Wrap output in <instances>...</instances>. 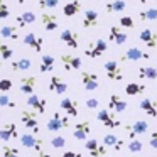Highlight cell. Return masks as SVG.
<instances>
[{"label": "cell", "mask_w": 157, "mask_h": 157, "mask_svg": "<svg viewBox=\"0 0 157 157\" xmlns=\"http://www.w3.org/2000/svg\"><path fill=\"white\" fill-rule=\"evenodd\" d=\"M71 123H69V117L68 115H61L59 112H54L52 117L48 120L46 123V128L49 132H59V130H64V128H69Z\"/></svg>", "instance_id": "1"}, {"label": "cell", "mask_w": 157, "mask_h": 157, "mask_svg": "<svg viewBox=\"0 0 157 157\" xmlns=\"http://www.w3.org/2000/svg\"><path fill=\"white\" fill-rule=\"evenodd\" d=\"M21 122L25 128L31 130V133L37 135L39 133V120H37V113L34 110H22L21 112Z\"/></svg>", "instance_id": "2"}, {"label": "cell", "mask_w": 157, "mask_h": 157, "mask_svg": "<svg viewBox=\"0 0 157 157\" xmlns=\"http://www.w3.org/2000/svg\"><path fill=\"white\" fill-rule=\"evenodd\" d=\"M106 49H108L106 41H103V39H95V41L88 42V46H86V49H85V56L86 58H91V59H96V58H100Z\"/></svg>", "instance_id": "3"}, {"label": "cell", "mask_w": 157, "mask_h": 157, "mask_svg": "<svg viewBox=\"0 0 157 157\" xmlns=\"http://www.w3.org/2000/svg\"><path fill=\"white\" fill-rule=\"evenodd\" d=\"M19 139H21L22 147H25V149L36 150V152H41V150H42V145H44V142H42V139H37L34 133L25 132V133H22Z\"/></svg>", "instance_id": "4"}, {"label": "cell", "mask_w": 157, "mask_h": 157, "mask_svg": "<svg viewBox=\"0 0 157 157\" xmlns=\"http://www.w3.org/2000/svg\"><path fill=\"white\" fill-rule=\"evenodd\" d=\"M103 68H105L106 78H108L110 81H122L123 79V71H122V68H120V64L117 61L110 59V61H106L105 64H103Z\"/></svg>", "instance_id": "5"}, {"label": "cell", "mask_w": 157, "mask_h": 157, "mask_svg": "<svg viewBox=\"0 0 157 157\" xmlns=\"http://www.w3.org/2000/svg\"><path fill=\"white\" fill-rule=\"evenodd\" d=\"M96 120H98L101 125H105L106 128H117V127L122 125V122L117 120L115 115H113V112H110V110H100V112L96 113Z\"/></svg>", "instance_id": "6"}, {"label": "cell", "mask_w": 157, "mask_h": 157, "mask_svg": "<svg viewBox=\"0 0 157 157\" xmlns=\"http://www.w3.org/2000/svg\"><path fill=\"white\" fill-rule=\"evenodd\" d=\"M59 37H61V41L64 42L68 48H71V49L79 48V34L76 31H73V29H63Z\"/></svg>", "instance_id": "7"}, {"label": "cell", "mask_w": 157, "mask_h": 157, "mask_svg": "<svg viewBox=\"0 0 157 157\" xmlns=\"http://www.w3.org/2000/svg\"><path fill=\"white\" fill-rule=\"evenodd\" d=\"M81 85L85 86L86 91H95V90H98V86H100L98 75L91 73V71H81Z\"/></svg>", "instance_id": "8"}, {"label": "cell", "mask_w": 157, "mask_h": 157, "mask_svg": "<svg viewBox=\"0 0 157 157\" xmlns=\"http://www.w3.org/2000/svg\"><path fill=\"white\" fill-rule=\"evenodd\" d=\"M85 149L90 152L91 157H103L106 155V145L105 144H100L96 139H88L85 142Z\"/></svg>", "instance_id": "9"}, {"label": "cell", "mask_w": 157, "mask_h": 157, "mask_svg": "<svg viewBox=\"0 0 157 157\" xmlns=\"http://www.w3.org/2000/svg\"><path fill=\"white\" fill-rule=\"evenodd\" d=\"M147 128H149V123H147L145 120H137V122L132 123V125H125V132L128 133L130 140H133V139H137L139 135L145 133Z\"/></svg>", "instance_id": "10"}, {"label": "cell", "mask_w": 157, "mask_h": 157, "mask_svg": "<svg viewBox=\"0 0 157 157\" xmlns=\"http://www.w3.org/2000/svg\"><path fill=\"white\" fill-rule=\"evenodd\" d=\"M61 63L64 71H78L81 69V58L75 54H61Z\"/></svg>", "instance_id": "11"}, {"label": "cell", "mask_w": 157, "mask_h": 157, "mask_svg": "<svg viewBox=\"0 0 157 157\" xmlns=\"http://www.w3.org/2000/svg\"><path fill=\"white\" fill-rule=\"evenodd\" d=\"M36 86H37V78L36 76H22L19 79V90H21V93H24L27 96L34 95Z\"/></svg>", "instance_id": "12"}, {"label": "cell", "mask_w": 157, "mask_h": 157, "mask_svg": "<svg viewBox=\"0 0 157 157\" xmlns=\"http://www.w3.org/2000/svg\"><path fill=\"white\" fill-rule=\"evenodd\" d=\"M90 132H91V125H90V122L88 120H83V122H79V123L75 125V128H73V137H75L76 140L85 142V140H88Z\"/></svg>", "instance_id": "13"}, {"label": "cell", "mask_w": 157, "mask_h": 157, "mask_svg": "<svg viewBox=\"0 0 157 157\" xmlns=\"http://www.w3.org/2000/svg\"><path fill=\"white\" fill-rule=\"evenodd\" d=\"M27 106H31L37 115H42L48 108V100L46 98H41L37 95H29L27 96Z\"/></svg>", "instance_id": "14"}, {"label": "cell", "mask_w": 157, "mask_h": 157, "mask_svg": "<svg viewBox=\"0 0 157 157\" xmlns=\"http://www.w3.org/2000/svg\"><path fill=\"white\" fill-rule=\"evenodd\" d=\"M41 24H42V27H44V31L54 32L56 29L59 27V19H58L56 14L44 12V14H41Z\"/></svg>", "instance_id": "15"}, {"label": "cell", "mask_w": 157, "mask_h": 157, "mask_svg": "<svg viewBox=\"0 0 157 157\" xmlns=\"http://www.w3.org/2000/svg\"><path fill=\"white\" fill-rule=\"evenodd\" d=\"M49 91L56 93V95H64L68 91V83L58 75H52L49 79Z\"/></svg>", "instance_id": "16"}, {"label": "cell", "mask_w": 157, "mask_h": 157, "mask_svg": "<svg viewBox=\"0 0 157 157\" xmlns=\"http://www.w3.org/2000/svg\"><path fill=\"white\" fill-rule=\"evenodd\" d=\"M127 106H128V103H127L120 95H117V93L110 95V101H108V110H110V112L122 113V112H125V110H127Z\"/></svg>", "instance_id": "17"}, {"label": "cell", "mask_w": 157, "mask_h": 157, "mask_svg": "<svg viewBox=\"0 0 157 157\" xmlns=\"http://www.w3.org/2000/svg\"><path fill=\"white\" fill-rule=\"evenodd\" d=\"M122 61H140V59H150V54L144 52L139 48H128L125 52L122 54Z\"/></svg>", "instance_id": "18"}, {"label": "cell", "mask_w": 157, "mask_h": 157, "mask_svg": "<svg viewBox=\"0 0 157 157\" xmlns=\"http://www.w3.org/2000/svg\"><path fill=\"white\" fill-rule=\"evenodd\" d=\"M19 133H17V125L14 122H7L5 125L0 127V140L4 142H9L12 139H17Z\"/></svg>", "instance_id": "19"}, {"label": "cell", "mask_w": 157, "mask_h": 157, "mask_svg": "<svg viewBox=\"0 0 157 157\" xmlns=\"http://www.w3.org/2000/svg\"><path fill=\"white\" fill-rule=\"evenodd\" d=\"M108 41H113L117 46H122L128 41V34H127L122 27H115V25H113L108 31Z\"/></svg>", "instance_id": "20"}, {"label": "cell", "mask_w": 157, "mask_h": 157, "mask_svg": "<svg viewBox=\"0 0 157 157\" xmlns=\"http://www.w3.org/2000/svg\"><path fill=\"white\" fill-rule=\"evenodd\" d=\"M24 44L27 46V48H31L34 52H41L42 46H44V39L36 36L34 32H27V34L24 36Z\"/></svg>", "instance_id": "21"}, {"label": "cell", "mask_w": 157, "mask_h": 157, "mask_svg": "<svg viewBox=\"0 0 157 157\" xmlns=\"http://www.w3.org/2000/svg\"><path fill=\"white\" fill-rule=\"evenodd\" d=\"M139 39L147 46V48H150V49L157 48V32H154L152 29H149V27L142 29L140 34H139Z\"/></svg>", "instance_id": "22"}, {"label": "cell", "mask_w": 157, "mask_h": 157, "mask_svg": "<svg viewBox=\"0 0 157 157\" xmlns=\"http://www.w3.org/2000/svg\"><path fill=\"white\" fill-rule=\"evenodd\" d=\"M98 24H100V14L96 10H93V9H88V10L85 12V15H83L81 25L85 29H93Z\"/></svg>", "instance_id": "23"}, {"label": "cell", "mask_w": 157, "mask_h": 157, "mask_svg": "<svg viewBox=\"0 0 157 157\" xmlns=\"http://www.w3.org/2000/svg\"><path fill=\"white\" fill-rule=\"evenodd\" d=\"M59 106H61V110L68 117H78L79 115L78 101H75V100H71V98H63L61 101H59Z\"/></svg>", "instance_id": "24"}, {"label": "cell", "mask_w": 157, "mask_h": 157, "mask_svg": "<svg viewBox=\"0 0 157 157\" xmlns=\"http://www.w3.org/2000/svg\"><path fill=\"white\" fill-rule=\"evenodd\" d=\"M81 9H83L81 0H69L63 7V14H64V17H75L76 14L81 12Z\"/></svg>", "instance_id": "25"}, {"label": "cell", "mask_w": 157, "mask_h": 157, "mask_svg": "<svg viewBox=\"0 0 157 157\" xmlns=\"http://www.w3.org/2000/svg\"><path fill=\"white\" fill-rule=\"evenodd\" d=\"M139 106L145 115L152 117V118H157V101H154V100H150V98H144L142 101L139 103Z\"/></svg>", "instance_id": "26"}, {"label": "cell", "mask_w": 157, "mask_h": 157, "mask_svg": "<svg viewBox=\"0 0 157 157\" xmlns=\"http://www.w3.org/2000/svg\"><path fill=\"white\" fill-rule=\"evenodd\" d=\"M105 10L108 14H120V12L127 10V4L125 0H110L105 4Z\"/></svg>", "instance_id": "27"}, {"label": "cell", "mask_w": 157, "mask_h": 157, "mask_svg": "<svg viewBox=\"0 0 157 157\" xmlns=\"http://www.w3.org/2000/svg\"><path fill=\"white\" fill-rule=\"evenodd\" d=\"M36 22V14L32 10H27V12H22V14H19L17 17H15V24H17V27H25V25L29 24H34Z\"/></svg>", "instance_id": "28"}, {"label": "cell", "mask_w": 157, "mask_h": 157, "mask_svg": "<svg viewBox=\"0 0 157 157\" xmlns=\"http://www.w3.org/2000/svg\"><path fill=\"white\" fill-rule=\"evenodd\" d=\"M54 64H56L54 56L42 54L41 56V64H39V71L41 73H51V71H54Z\"/></svg>", "instance_id": "29"}, {"label": "cell", "mask_w": 157, "mask_h": 157, "mask_svg": "<svg viewBox=\"0 0 157 157\" xmlns=\"http://www.w3.org/2000/svg\"><path fill=\"white\" fill-rule=\"evenodd\" d=\"M0 37L2 39H10V41H17L19 36V27L17 25H4L0 27Z\"/></svg>", "instance_id": "30"}, {"label": "cell", "mask_w": 157, "mask_h": 157, "mask_svg": "<svg viewBox=\"0 0 157 157\" xmlns=\"http://www.w3.org/2000/svg\"><path fill=\"white\" fill-rule=\"evenodd\" d=\"M103 144H105L106 147H113V149L117 150V152H120V150L123 149V140H120L117 135H113V133H106L105 137H103Z\"/></svg>", "instance_id": "31"}, {"label": "cell", "mask_w": 157, "mask_h": 157, "mask_svg": "<svg viewBox=\"0 0 157 157\" xmlns=\"http://www.w3.org/2000/svg\"><path fill=\"white\" fill-rule=\"evenodd\" d=\"M32 68V61L29 58H21L17 61L10 63V69L12 71H29Z\"/></svg>", "instance_id": "32"}, {"label": "cell", "mask_w": 157, "mask_h": 157, "mask_svg": "<svg viewBox=\"0 0 157 157\" xmlns=\"http://www.w3.org/2000/svg\"><path fill=\"white\" fill-rule=\"evenodd\" d=\"M137 73H139L137 76L140 79H157V69L154 66H142Z\"/></svg>", "instance_id": "33"}, {"label": "cell", "mask_w": 157, "mask_h": 157, "mask_svg": "<svg viewBox=\"0 0 157 157\" xmlns=\"http://www.w3.org/2000/svg\"><path fill=\"white\" fill-rule=\"evenodd\" d=\"M145 91V85H140V83H128L125 86V93L128 96H137V95H142Z\"/></svg>", "instance_id": "34"}, {"label": "cell", "mask_w": 157, "mask_h": 157, "mask_svg": "<svg viewBox=\"0 0 157 157\" xmlns=\"http://www.w3.org/2000/svg\"><path fill=\"white\" fill-rule=\"evenodd\" d=\"M14 58V49L7 44V42L0 41V59L2 61H10Z\"/></svg>", "instance_id": "35"}, {"label": "cell", "mask_w": 157, "mask_h": 157, "mask_svg": "<svg viewBox=\"0 0 157 157\" xmlns=\"http://www.w3.org/2000/svg\"><path fill=\"white\" fill-rule=\"evenodd\" d=\"M2 155L4 157H21V152H19L17 147L4 144V145H2Z\"/></svg>", "instance_id": "36"}, {"label": "cell", "mask_w": 157, "mask_h": 157, "mask_svg": "<svg viewBox=\"0 0 157 157\" xmlns=\"http://www.w3.org/2000/svg\"><path fill=\"white\" fill-rule=\"evenodd\" d=\"M140 21H157V9H147L139 12Z\"/></svg>", "instance_id": "37"}, {"label": "cell", "mask_w": 157, "mask_h": 157, "mask_svg": "<svg viewBox=\"0 0 157 157\" xmlns=\"http://www.w3.org/2000/svg\"><path fill=\"white\" fill-rule=\"evenodd\" d=\"M37 5L42 10H51V9H56L59 5V0H39Z\"/></svg>", "instance_id": "38"}, {"label": "cell", "mask_w": 157, "mask_h": 157, "mask_svg": "<svg viewBox=\"0 0 157 157\" xmlns=\"http://www.w3.org/2000/svg\"><path fill=\"white\" fill-rule=\"evenodd\" d=\"M0 106H4V108H15L17 103H15L9 95H0Z\"/></svg>", "instance_id": "39"}, {"label": "cell", "mask_w": 157, "mask_h": 157, "mask_svg": "<svg viewBox=\"0 0 157 157\" xmlns=\"http://www.w3.org/2000/svg\"><path fill=\"white\" fill-rule=\"evenodd\" d=\"M142 149H144V145H142V142H140L139 139L128 140V150H130L132 154H139V152H142Z\"/></svg>", "instance_id": "40"}, {"label": "cell", "mask_w": 157, "mask_h": 157, "mask_svg": "<svg viewBox=\"0 0 157 157\" xmlns=\"http://www.w3.org/2000/svg\"><path fill=\"white\" fill-rule=\"evenodd\" d=\"M10 17V7L7 5L5 0H0V21Z\"/></svg>", "instance_id": "41"}, {"label": "cell", "mask_w": 157, "mask_h": 157, "mask_svg": "<svg viewBox=\"0 0 157 157\" xmlns=\"http://www.w3.org/2000/svg\"><path fill=\"white\" fill-rule=\"evenodd\" d=\"M12 88H14L12 79H9V78H2V79H0V93H9Z\"/></svg>", "instance_id": "42"}, {"label": "cell", "mask_w": 157, "mask_h": 157, "mask_svg": "<svg viewBox=\"0 0 157 157\" xmlns=\"http://www.w3.org/2000/svg\"><path fill=\"white\" fill-rule=\"evenodd\" d=\"M120 25L125 27V29H133L135 27V21H133L130 15H122V17H120Z\"/></svg>", "instance_id": "43"}, {"label": "cell", "mask_w": 157, "mask_h": 157, "mask_svg": "<svg viewBox=\"0 0 157 157\" xmlns=\"http://www.w3.org/2000/svg\"><path fill=\"white\" fill-rule=\"evenodd\" d=\"M51 145L54 147V149H63V147L66 145V139H64V137H61V135H58V137H52V140H51Z\"/></svg>", "instance_id": "44"}, {"label": "cell", "mask_w": 157, "mask_h": 157, "mask_svg": "<svg viewBox=\"0 0 157 157\" xmlns=\"http://www.w3.org/2000/svg\"><path fill=\"white\" fill-rule=\"evenodd\" d=\"M98 105H100L98 98H88V100H86V108H90V110L98 108Z\"/></svg>", "instance_id": "45"}, {"label": "cell", "mask_w": 157, "mask_h": 157, "mask_svg": "<svg viewBox=\"0 0 157 157\" xmlns=\"http://www.w3.org/2000/svg\"><path fill=\"white\" fill-rule=\"evenodd\" d=\"M149 145L152 147V149L157 150V130H154L152 133H150V140H149Z\"/></svg>", "instance_id": "46"}, {"label": "cell", "mask_w": 157, "mask_h": 157, "mask_svg": "<svg viewBox=\"0 0 157 157\" xmlns=\"http://www.w3.org/2000/svg\"><path fill=\"white\" fill-rule=\"evenodd\" d=\"M61 157H83L79 152H75V150H66Z\"/></svg>", "instance_id": "47"}, {"label": "cell", "mask_w": 157, "mask_h": 157, "mask_svg": "<svg viewBox=\"0 0 157 157\" xmlns=\"http://www.w3.org/2000/svg\"><path fill=\"white\" fill-rule=\"evenodd\" d=\"M37 157H52V155L48 152H44V150H41V152H37Z\"/></svg>", "instance_id": "48"}, {"label": "cell", "mask_w": 157, "mask_h": 157, "mask_svg": "<svg viewBox=\"0 0 157 157\" xmlns=\"http://www.w3.org/2000/svg\"><path fill=\"white\" fill-rule=\"evenodd\" d=\"M17 2H19V4H21V5H22V4H24V2H25V0H17Z\"/></svg>", "instance_id": "49"}, {"label": "cell", "mask_w": 157, "mask_h": 157, "mask_svg": "<svg viewBox=\"0 0 157 157\" xmlns=\"http://www.w3.org/2000/svg\"><path fill=\"white\" fill-rule=\"evenodd\" d=\"M137 2H142V4H145V2H147V0H137Z\"/></svg>", "instance_id": "50"}, {"label": "cell", "mask_w": 157, "mask_h": 157, "mask_svg": "<svg viewBox=\"0 0 157 157\" xmlns=\"http://www.w3.org/2000/svg\"><path fill=\"white\" fill-rule=\"evenodd\" d=\"M0 69H2V61H0Z\"/></svg>", "instance_id": "51"}, {"label": "cell", "mask_w": 157, "mask_h": 157, "mask_svg": "<svg viewBox=\"0 0 157 157\" xmlns=\"http://www.w3.org/2000/svg\"><path fill=\"white\" fill-rule=\"evenodd\" d=\"M0 120H2V115H0Z\"/></svg>", "instance_id": "52"}]
</instances>
